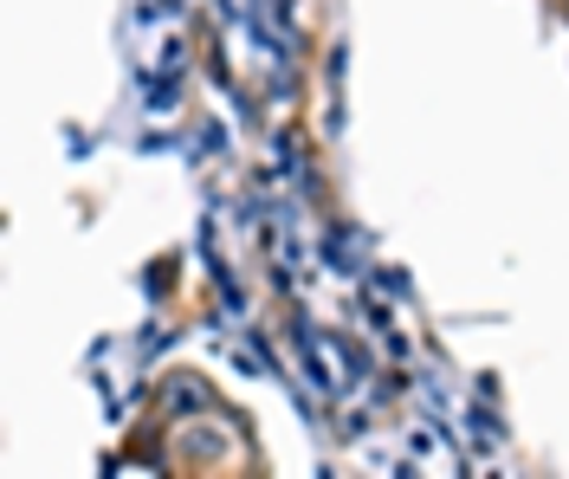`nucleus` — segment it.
I'll list each match as a JSON object with an SVG mask.
<instances>
[{"instance_id": "f257e3e1", "label": "nucleus", "mask_w": 569, "mask_h": 479, "mask_svg": "<svg viewBox=\"0 0 569 479\" xmlns=\"http://www.w3.org/2000/svg\"><path fill=\"white\" fill-rule=\"evenodd\" d=\"M563 20H569V0H563Z\"/></svg>"}]
</instances>
